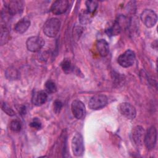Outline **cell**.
Returning <instances> with one entry per match:
<instances>
[{"mask_svg": "<svg viewBox=\"0 0 158 158\" xmlns=\"http://www.w3.org/2000/svg\"><path fill=\"white\" fill-rule=\"evenodd\" d=\"M20 110H21L20 112L22 114H25V107H23Z\"/></svg>", "mask_w": 158, "mask_h": 158, "instance_id": "27", "label": "cell"}, {"mask_svg": "<svg viewBox=\"0 0 158 158\" xmlns=\"http://www.w3.org/2000/svg\"><path fill=\"white\" fill-rule=\"evenodd\" d=\"M21 123L17 120H14L10 123V128L14 131H19L21 129Z\"/></svg>", "mask_w": 158, "mask_h": 158, "instance_id": "22", "label": "cell"}, {"mask_svg": "<svg viewBox=\"0 0 158 158\" xmlns=\"http://www.w3.org/2000/svg\"><path fill=\"white\" fill-rule=\"evenodd\" d=\"M44 88L46 92H48V93H54L57 91L56 85L51 80H48L45 83Z\"/></svg>", "mask_w": 158, "mask_h": 158, "instance_id": "20", "label": "cell"}, {"mask_svg": "<svg viewBox=\"0 0 158 158\" xmlns=\"http://www.w3.org/2000/svg\"><path fill=\"white\" fill-rule=\"evenodd\" d=\"M141 20L146 27L151 28L156 25L157 17L155 12L152 10L145 9L141 14Z\"/></svg>", "mask_w": 158, "mask_h": 158, "instance_id": "7", "label": "cell"}, {"mask_svg": "<svg viewBox=\"0 0 158 158\" xmlns=\"http://www.w3.org/2000/svg\"><path fill=\"white\" fill-rule=\"evenodd\" d=\"M61 22L57 18H51L44 24L43 32L48 37L53 38L57 35L60 28Z\"/></svg>", "mask_w": 158, "mask_h": 158, "instance_id": "1", "label": "cell"}, {"mask_svg": "<svg viewBox=\"0 0 158 158\" xmlns=\"http://www.w3.org/2000/svg\"><path fill=\"white\" fill-rule=\"evenodd\" d=\"M71 109L73 115L77 119H81L85 116L86 112L85 106L81 101L78 99L73 101L71 105Z\"/></svg>", "mask_w": 158, "mask_h": 158, "instance_id": "10", "label": "cell"}, {"mask_svg": "<svg viewBox=\"0 0 158 158\" xmlns=\"http://www.w3.org/2000/svg\"><path fill=\"white\" fill-rule=\"evenodd\" d=\"M69 7V1L67 0H58L54 1L51 7V12L56 15H60L66 12Z\"/></svg>", "mask_w": 158, "mask_h": 158, "instance_id": "11", "label": "cell"}, {"mask_svg": "<svg viewBox=\"0 0 158 158\" xmlns=\"http://www.w3.org/2000/svg\"><path fill=\"white\" fill-rule=\"evenodd\" d=\"M86 10L91 14H93L98 7V2L96 1H86L85 2Z\"/></svg>", "mask_w": 158, "mask_h": 158, "instance_id": "19", "label": "cell"}, {"mask_svg": "<svg viewBox=\"0 0 158 158\" xmlns=\"http://www.w3.org/2000/svg\"><path fill=\"white\" fill-rule=\"evenodd\" d=\"M2 109L6 114L10 116H13L15 115L14 110L6 102L2 104Z\"/></svg>", "mask_w": 158, "mask_h": 158, "instance_id": "24", "label": "cell"}, {"mask_svg": "<svg viewBox=\"0 0 158 158\" xmlns=\"http://www.w3.org/2000/svg\"><path fill=\"white\" fill-rule=\"evenodd\" d=\"M71 146L73 153L75 156L79 157L83 154L85 151L83 138L80 133H77L73 135L72 139Z\"/></svg>", "mask_w": 158, "mask_h": 158, "instance_id": "2", "label": "cell"}, {"mask_svg": "<svg viewBox=\"0 0 158 158\" xmlns=\"http://www.w3.org/2000/svg\"><path fill=\"white\" fill-rule=\"evenodd\" d=\"M30 25V20L27 17H24V18L20 19L15 25L14 30L17 33L22 34V33H25L28 30Z\"/></svg>", "mask_w": 158, "mask_h": 158, "instance_id": "15", "label": "cell"}, {"mask_svg": "<svg viewBox=\"0 0 158 158\" xmlns=\"http://www.w3.org/2000/svg\"><path fill=\"white\" fill-rule=\"evenodd\" d=\"M5 2V10L10 15L22 14L23 10V2L22 1L12 0Z\"/></svg>", "mask_w": 158, "mask_h": 158, "instance_id": "3", "label": "cell"}, {"mask_svg": "<svg viewBox=\"0 0 158 158\" xmlns=\"http://www.w3.org/2000/svg\"><path fill=\"white\" fill-rule=\"evenodd\" d=\"M108 102L107 97L103 94H96L91 98L88 106L92 110H99L104 107Z\"/></svg>", "mask_w": 158, "mask_h": 158, "instance_id": "5", "label": "cell"}, {"mask_svg": "<svg viewBox=\"0 0 158 158\" xmlns=\"http://www.w3.org/2000/svg\"><path fill=\"white\" fill-rule=\"evenodd\" d=\"M120 114L128 119H134L136 115L135 107L128 102L121 103L118 107Z\"/></svg>", "mask_w": 158, "mask_h": 158, "instance_id": "9", "label": "cell"}, {"mask_svg": "<svg viewBox=\"0 0 158 158\" xmlns=\"http://www.w3.org/2000/svg\"><path fill=\"white\" fill-rule=\"evenodd\" d=\"M6 75L7 78H8L9 79L14 80V79H16L17 78L18 73H17V70H15L14 69L10 68V69H9L6 70Z\"/></svg>", "mask_w": 158, "mask_h": 158, "instance_id": "23", "label": "cell"}, {"mask_svg": "<svg viewBox=\"0 0 158 158\" xmlns=\"http://www.w3.org/2000/svg\"><path fill=\"white\" fill-rule=\"evenodd\" d=\"M10 38V33L6 27H1V45L2 46L7 43Z\"/></svg>", "mask_w": 158, "mask_h": 158, "instance_id": "17", "label": "cell"}, {"mask_svg": "<svg viewBox=\"0 0 158 158\" xmlns=\"http://www.w3.org/2000/svg\"><path fill=\"white\" fill-rule=\"evenodd\" d=\"M30 126L31 128H33L36 130H39L41 128V123L40 122L38 119L35 118L30 123Z\"/></svg>", "mask_w": 158, "mask_h": 158, "instance_id": "25", "label": "cell"}, {"mask_svg": "<svg viewBox=\"0 0 158 158\" xmlns=\"http://www.w3.org/2000/svg\"><path fill=\"white\" fill-rule=\"evenodd\" d=\"M144 130L141 126H136L132 131L131 138L133 143L137 146H141L144 141Z\"/></svg>", "mask_w": 158, "mask_h": 158, "instance_id": "12", "label": "cell"}, {"mask_svg": "<svg viewBox=\"0 0 158 158\" xmlns=\"http://www.w3.org/2000/svg\"><path fill=\"white\" fill-rule=\"evenodd\" d=\"M121 31V26L117 20L114 21L110 25L106 28V33L109 36H113L118 35Z\"/></svg>", "mask_w": 158, "mask_h": 158, "instance_id": "16", "label": "cell"}, {"mask_svg": "<svg viewBox=\"0 0 158 158\" xmlns=\"http://www.w3.org/2000/svg\"><path fill=\"white\" fill-rule=\"evenodd\" d=\"M45 42L43 38L35 36L28 38L26 42L27 48L31 52H38L39 51L44 45Z\"/></svg>", "mask_w": 158, "mask_h": 158, "instance_id": "8", "label": "cell"}, {"mask_svg": "<svg viewBox=\"0 0 158 158\" xmlns=\"http://www.w3.org/2000/svg\"><path fill=\"white\" fill-rule=\"evenodd\" d=\"M62 108V103L59 100H56L54 102V110L56 113H59Z\"/></svg>", "mask_w": 158, "mask_h": 158, "instance_id": "26", "label": "cell"}, {"mask_svg": "<svg viewBox=\"0 0 158 158\" xmlns=\"http://www.w3.org/2000/svg\"><path fill=\"white\" fill-rule=\"evenodd\" d=\"M96 49L102 57L106 56L109 52V46L108 43L104 39L98 40L96 43Z\"/></svg>", "mask_w": 158, "mask_h": 158, "instance_id": "14", "label": "cell"}, {"mask_svg": "<svg viewBox=\"0 0 158 158\" xmlns=\"http://www.w3.org/2000/svg\"><path fill=\"white\" fill-rule=\"evenodd\" d=\"M135 54L130 49H128L122 53L117 59L118 64L124 68L131 67L135 62Z\"/></svg>", "mask_w": 158, "mask_h": 158, "instance_id": "6", "label": "cell"}, {"mask_svg": "<svg viewBox=\"0 0 158 158\" xmlns=\"http://www.w3.org/2000/svg\"><path fill=\"white\" fill-rule=\"evenodd\" d=\"M157 142V130L154 126L150 127L144 135V143L149 150L154 148Z\"/></svg>", "mask_w": 158, "mask_h": 158, "instance_id": "4", "label": "cell"}, {"mask_svg": "<svg viewBox=\"0 0 158 158\" xmlns=\"http://www.w3.org/2000/svg\"><path fill=\"white\" fill-rule=\"evenodd\" d=\"M48 98V94L44 91H39L33 94L31 101L34 105L41 106L46 101Z\"/></svg>", "mask_w": 158, "mask_h": 158, "instance_id": "13", "label": "cell"}, {"mask_svg": "<svg viewBox=\"0 0 158 158\" xmlns=\"http://www.w3.org/2000/svg\"><path fill=\"white\" fill-rule=\"evenodd\" d=\"M91 15L86 10L81 12L79 15V19L82 24H87L89 23L91 20Z\"/></svg>", "mask_w": 158, "mask_h": 158, "instance_id": "18", "label": "cell"}, {"mask_svg": "<svg viewBox=\"0 0 158 158\" xmlns=\"http://www.w3.org/2000/svg\"><path fill=\"white\" fill-rule=\"evenodd\" d=\"M61 67L63 70V71L66 73H69L72 70V67L71 65V62L68 59H64L60 64Z\"/></svg>", "mask_w": 158, "mask_h": 158, "instance_id": "21", "label": "cell"}]
</instances>
